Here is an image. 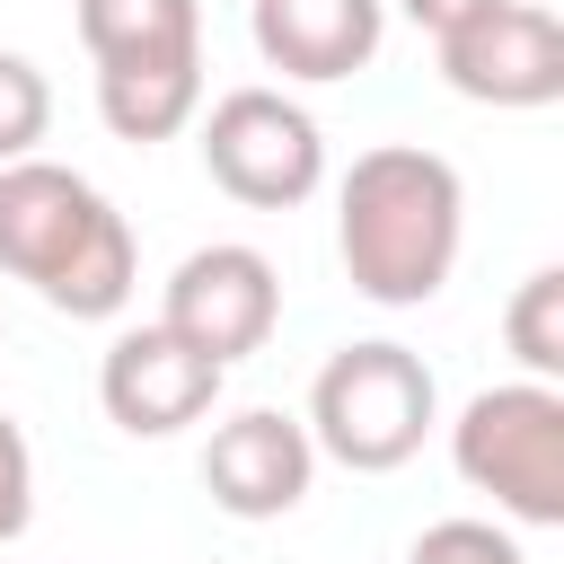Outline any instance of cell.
Instances as JSON below:
<instances>
[{
	"label": "cell",
	"mask_w": 564,
	"mask_h": 564,
	"mask_svg": "<svg viewBox=\"0 0 564 564\" xmlns=\"http://www.w3.org/2000/svg\"><path fill=\"white\" fill-rule=\"evenodd\" d=\"M203 176L247 212H300L326 185V132L282 88H229L203 115Z\"/></svg>",
	"instance_id": "5b68a950"
},
{
	"label": "cell",
	"mask_w": 564,
	"mask_h": 564,
	"mask_svg": "<svg viewBox=\"0 0 564 564\" xmlns=\"http://www.w3.org/2000/svg\"><path fill=\"white\" fill-rule=\"evenodd\" d=\"M308 485H317V449H308L300 414L247 405V414L212 423V441H203V494L229 520H282V511L308 502Z\"/></svg>",
	"instance_id": "9c48e42d"
},
{
	"label": "cell",
	"mask_w": 564,
	"mask_h": 564,
	"mask_svg": "<svg viewBox=\"0 0 564 564\" xmlns=\"http://www.w3.org/2000/svg\"><path fill=\"white\" fill-rule=\"evenodd\" d=\"M405 564H529V555H520V538L494 529V520H432V529L405 546Z\"/></svg>",
	"instance_id": "9a60e30c"
},
{
	"label": "cell",
	"mask_w": 564,
	"mask_h": 564,
	"mask_svg": "<svg viewBox=\"0 0 564 564\" xmlns=\"http://www.w3.org/2000/svg\"><path fill=\"white\" fill-rule=\"evenodd\" d=\"M449 467L520 529H564V388L502 379L449 423Z\"/></svg>",
	"instance_id": "277c9868"
},
{
	"label": "cell",
	"mask_w": 564,
	"mask_h": 564,
	"mask_svg": "<svg viewBox=\"0 0 564 564\" xmlns=\"http://www.w3.org/2000/svg\"><path fill=\"white\" fill-rule=\"evenodd\" d=\"M441 79L467 106L494 115H529L564 97V26L538 0H494L485 18H467L458 35H441Z\"/></svg>",
	"instance_id": "52a82bcc"
},
{
	"label": "cell",
	"mask_w": 564,
	"mask_h": 564,
	"mask_svg": "<svg viewBox=\"0 0 564 564\" xmlns=\"http://www.w3.org/2000/svg\"><path fill=\"white\" fill-rule=\"evenodd\" d=\"M159 326H167L176 344H194L203 361H220V370L247 361V352H264L273 326H282V273H273V256L247 247V238L194 247V256L167 273Z\"/></svg>",
	"instance_id": "8992f818"
},
{
	"label": "cell",
	"mask_w": 564,
	"mask_h": 564,
	"mask_svg": "<svg viewBox=\"0 0 564 564\" xmlns=\"http://www.w3.org/2000/svg\"><path fill=\"white\" fill-rule=\"evenodd\" d=\"M300 423H308V449H317V458H335V467H352V476H397V467L432 441L441 388H432L423 352L370 335V344L326 352V370L308 379V414H300Z\"/></svg>",
	"instance_id": "3957f363"
},
{
	"label": "cell",
	"mask_w": 564,
	"mask_h": 564,
	"mask_svg": "<svg viewBox=\"0 0 564 564\" xmlns=\"http://www.w3.org/2000/svg\"><path fill=\"white\" fill-rule=\"evenodd\" d=\"M79 44L97 70L185 62V53H203V0H79Z\"/></svg>",
	"instance_id": "7c38bea8"
},
{
	"label": "cell",
	"mask_w": 564,
	"mask_h": 564,
	"mask_svg": "<svg viewBox=\"0 0 564 564\" xmlns=\"http://www.w3.org/2000/svg\"><path fill=\"white\" fill-rule=\"evenodd\" d=\"M26 520H35V449H26L18 414H0V546L26 538Z\"/></svg>",
	"instance_id": "2e32d148"
},
{
	"label": "cell",
	"mask_w": 564,
	"mask_h": 564,
	"mask_svg": "<svg viewBox=\"0 0 564 564\" xmlns=\"http://www.w3.org/2000/svg\"><path fill=\"white\" fill-rule=\"evenodd\" d=\"M502 344L520 352V370L529 379H564V273L555 264H538L520 291H511V308H502Z\"/></svg>",
	"instance_id": "4fadbf2b"
},
{
	"label": "cell",
	"mask_w": 564,
	"mask_h": 564,
	"mask_svg": "<svg viewBox=\"0 0 564 564\" xmlns=\"http://www.w3.org/2000/svg\"><path fill=\"white\" fill-rule=\"evenodd\" d=\"M467 238V185L423 141H379L335 185V256L344 282L379 308H423L458 273Z\"/></svg>",
	"instance_id": "6da1fadb"
},
{
	"label": "cell",
	"mask_w": 564,
	"mask_h": 564,
	"mask_svg": "<svg viewBox=\"0 0 564 564\" xmlns=\"http://www.w3.org/2000/svg\"><path fill=\"white\" fill-rule=\"evenodd\" d=\"M397 9H405V18H414V26L432 35V44H441V35H458L467 18H485L494 0H397Z\"/></svg>",
	"instance_id": "e0dca14e"
},
{
	"label": "cell",
	"mask_w": 564,
	"mask_h": 564,
	"mask_svg": "<svg viewBox=\"0 0 564 564\" xmlns=\"http://www.w3.org/2000/svg\"><path fill=\"white\" fill-rule=\"evenodd\" d=\"M220 361H203L194 344H176L159 317L150 326H123L115 344H106V361H97V405H106V423L115 432H132V441H176L185 423H203L212 405H220Z\"/></svg>",
	"instance_id": "ba28073f"
},
{
	"label": "cell",
	"mask_w": 564,
	"mask_h": 564,
	"mask_svg": "<svg viewBox=\"0 0 564 564\" xmlns=\"http://www.w3.org/2000/svg\"><path fill=\"white\" fill-rule=\"evenodd\" d=\"M44 123H53V88H44V70H35L26 53H9V44H0V167L35 159Z\"/></svg>",
	"instance_id": "5bb4252c"
},
{
	"label": "cell",
	"mask_w": 564,
	"mask_h": 564,
	"mask_svg": "<svg viewBox=\"0 0 564 564\" xmlns=\"http://www.w3.org/2000/svg\"><path fill=\"white\" fill-rule=\"evenodd\" d=\"M0 273L79 326H106L132 308V282H141L132 220L79 167L18 159V167H0Z\"/></svg>",
	"instance_id": "7a4b0ae2"
},
{
	"label": "cell",
	"mask_w": 564,
	"mask_h": 564,
	"mask_svg": "<svg viewBox=\"0 0 564 564\" xmlns=\"http://www.w3.org/2000/svg\"><path fill=\"white\" fill-rule=\"evenodd\" d=\"M247 26H256L264 70L308 79V88H335V79H352V70L379 62L388 0H256Z\"/></svg>",
	"instance_id": "30bf717a"
},
{
	"label": "cell",
	"mask_w": 564,
	"mask_h": 564,
	"mask_svg": "<svg viewBox=\"0 0 564 564\" xmlns=\"http://www.w3.org/2000/svg\"><path fill=\"white\" fill-rule=\"evenodd\" d=\"M194 115H203V53H185V62H115V70H97V123H106L115 141H132V150L176 141Z\"/></svg>",
	"instance_id": "8fae6325"
}]
</instances>
